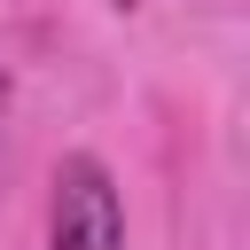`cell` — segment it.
<instances>
[{
    "label": "cell",
    "instance_id": "obj_2",
    "mask_svg": "<svg viewBox=\"0 0 250 250\" xmlns=\"http://www.w3.org/2000/svg\"><path fill=\"white\" fill-rule=\"evenodd\" d=\"M0 109H8V78H0Z\"/></svg>",
    "mask_w": 250,
    "mask_h": 250
},
{
    "label": "cell",
    "instance_id": "obj_1",
    "mask_svg": "<svg viewBox=\"0 0 250 250\" xmlns=\"http://www.w3.org/2000/svg\"><path fill=\"white\" fill-rule=\"evenodd\" d=\"M55 250H125V203L109 188V172L94 156H62L55 164V219H47Z\"/></svg>",
    "mask_w": 250,
    "mask_h": 250
}]
</instances>
